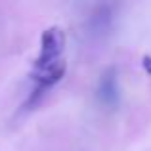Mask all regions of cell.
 I'll list each match as a JSON object with an SVG mask.
<instances>
[{"label":"cell","instance_id":"obj_1","mask_svg":"<svg viewBox=\"0 0 151 151\" xmlns=\"http://www.w3.org/2000/svg\"><path fill=\"white\" fill-rule=\"evenodd\" d=\"M63 46H65V33L58 27L46 29L40 38V54L35 61V69H44L52 63L59 61Z\"/></svg>","mask_w":151,"mask_h":151},{"label":"cell","instance_id":"obj_3","mask_svg":"<svg viewBox=\"0 0 151 151\" xmlns=\"http://www.w3.org/2000/svg\"><path fill=\"white\" fill-rule=\"evenodd\" d=\"M142 65H144L145 73L151 75V55H144V59H142Z\"/></svg>","mask_w":151,"mask_h":151},{"label":"cell","instance_id":"obj_2","mask_svg":"<svg viewBox=\"0 0 151 151\" xmlns=\"http://www.w3.org/2000/svg\"><path fill=\"white\" fill-rule=\"evenodd\" d=\"M98 94H100V100L105 103V105H113V103L117 101V84H115V73H113V69L103 77Z\"/></svg>","mask_w":151,"mask_h":151}]
</instances>
